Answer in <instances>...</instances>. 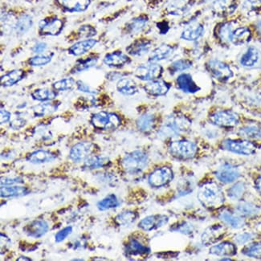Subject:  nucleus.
<instances>
[{"label": "nucleus", "mask_w": 261, "mask_h": 261, "mask_svg": "<svg viewBox=\"0 0 261 261\" xmlns=\"http://www.w3.org/2000/svg\"><path fill=\"white\" fill-rule=\"evenodd\" d=\"M198 200L205 208L215 209L223 205L224 195L219 185L208 182L202 185L199 189Z\"/></svg>", "instance_id": "1"}, {"label": "nucleus", "mask_w": 261, "mask_h": 261, "mask_svg": "<svg viewBox=\"0 0 261 261\" xmlns=\"http://www.w3.org/2000/svg\"><path fill=\"white\" fill-rule=\"evenodd\" d=\"M190 120L184 116H171L161 127L158 135L161 138H175L190 129Z\"/></svg>", "instance_id": "2"}, {"label": "nucleus", "mask_w": 261, "mask_h": 261, "mask_svg": "<svg viewBox=\"0 0 261 261\" xmlns=\"http://www.w3.org/2000/svg\"><path fill=\"white\" fill-rule=\"evenodd\" d=\"M148 164V156L141 150L130 152L124 157L121 161L123 169L130 175H136L144 171Z\"/></svg>", "instance_id": "3"}, {"label": "nucleus", "mask_w": 261, "mask_h": 261, "mask_svg": "<svg viewBox=\"0 0 261 261\" xmlns=\"http://www.w3.org/2000/svg\"><path fill=\"white\" fill-rule=\"evenodd\" d=\"M91 123L101 130H114L121 125V118L116 113L102 111L92 115Z\"/></svg>", "instance_id": "4"}, {"label": "nucleus", "mask_w": 261, "mask_h": 261, "mask_svg": "<svg viewBox=\"0 0 261 261\" xmlns=\"http://www.w3.org/2000/svg\"><path fill=\"white\" fill-rule=\"evenodd\" d=\"M197 146L194 142L187 140L174 141L169 146L171 155L179 160L191 159L197 153Z\"/></svg>", "instance_id": "5"}, {"label": "nucleus", "mask_w": 261, "mask_h": 261, "mask_svg": "<svg viewBox=\"0 0 261 261\" xmlns=\"http://www.w3.org/2000/svg\"><path fill=\"white\" fill-rule=\"evenodd\" d=\"M222 147L227 151L240 155H252L255 154L256 146L253 142L247 140H233L226 139L223 141Z\"/></svg>", "instance_id": "6"}, {"label": "nucleus", "mask_w": 261, "mask_h": 261, "mask_svg": "<svg viewBox=\"0 0 261 261\" xmlns=\"http://www.w3.org/2000/svg\"><path fill=\"white\" fill-rule=\"evenodd\" d=\"M164 73V69L155 62L143 63L137 68L135 75L141 81H151L161 77Z\"/></svg>", "instance_id": "7"}, {"label": "nucleus", "mask_w": 261, "mask_h": 261, "mask_svg": "<svg viewBox=\"0 0 261 261\" xmlns=\"http://www.w3.org/2000/svg\"><path fill=\"white\" fill-rule=\"evenodd\" d=\"M210 121L213 125L223 128H233L240 123L239 116L231 110H220L210 116Z\"/></svg>", "instance_id": "8"}, {"label": "nucleus", "mask_w": 261, "mask_h": 261, "mask_svg": "<svg viewBox=\"0 0 261 261\" xmlns=\"http://www.w3.org/2000/svg\"><path fill=\"white\" fill-rule=\"evenodd\" d=\"M174 179V172L169 167H158L149 175V184L159 188L169 184Z\"/></svg>", "instance_id": "9"}, {"label": "nucleus", "mask_w": 261, "mask_h": 261, "mask_svg": "<svg viewBox=\"0 0 261 261\" xmlns=\"http://www.w3.org/2000/svg\"><path fill=\"white\" fill-rule=\"evenodd\" d=\"M207 70L218 81L226 82L233 77V70L226 63L218 60H211L206 64Z\"/></svg>", "instance_id": "10"}, {"label": "nucleus", "mask_w": 261, "mask_h": 261, "mask_svg": "<svg viewBox=\"0 0 261 261\" xmlns=\"http://www.w3.org/2000/svg\"><path fill=\"white\" fill-rule=\"evenodd\" d=\"M94 150V145L89 142H79L73 146L70 152V158L74 162L85 161Z\"/></svg>", "instance_id": "11"}, {"label": "nucleus", "mask_w": 261, "mask_h": 261, "mask_svg": "<svg viewBox=\"0 0 261 261\" xmlns=\"http://www.w3.org/2000/svg\"><path fill=\"white\" fill-rule=\"evenodd\" d=\"M40 32L43 36H57L63 29V21L57 17L43 19L39 24Z\"/></svg>", "instance_id": "12"}, {"label": "nucleus", "mask_w": 261, "mask_h": 261, "mask_svg": "<svg viewBox=\"0 0 261 261\" xmlns=\"http://www.w3.org/2000/svg\"><path fill=\"white\" fill-rule=\"evenodd\" d=\"M215 175L222 183H232L238 179L240 174L237 167L225 164L219 167V169L215 172Z\"/></svg>", "instance_id": "13"}, {"label": "nucleus", "mask_w": 261, "mask_h": 261, "mask_svg": "<svg viewBox=\"0 0 261 261\" xmlns=\"http://www.w3.org/2000/svg\"><path fill=\"white\" fill-rule=\"evenodd\" d=\"M168 220L169 219L166 215H149L139 222V226L142 230L151 232V231L155 230V229L167 224Z\"/></svg>", "instance_id": "14"}, {"label": "nucleus", "mask_w": 261, "mask_h": 261, "mask_svg": "<svg viewBox=\"0 0 261 261\" xmlns=\"http://www.w3.org/2000/svg\"><path fill=\"white\" fill-rule=\"evenodd\" d=\"M171 88V85L162 80H154L149 81L144 86L145 91L147 94L153 96H161L167 94Z\"/></svg>", "instance_id": "15"}, {"label": "nucleus", "mask_w": 261, "mask_h": 261, "mask_svg": "<svg viewBox=\"0 0 261 261\" xmlns=\"http://www.w3.org/2000/svg\"><path fill=\"white\" fill-rule=\"evenodd\" d=\"M129 61L130 60L129 56L120 51H115V52L106 54L103 60L106 66L111 68H117V69L122 68L127 63H129Z\"/></svg>", "instance_id": "16"}, {"label": "nucleus", "mask_w": 261, "mask_h": 261, "mask_svg": "<svg viewBox=\"0 0 261 261\" xmlns=\"http://www.w3.org/2000/svg\"><path fill=\"white\" fill-rule=\"evenodd\" d=\"M48 229H49V225L46 221L39 219L27 225L24 230L27 236L32 238L38 239L46 234Z\"/></svg>", "instance_id": "17"}, {"label": "nucleus", "mask_w": 261, "mask_h": 261, "mask_svg": "<svg viewBox=\"0 0 261 261\" xmlns=\"http://www.w3.org/2000/svg\"><path fill=\"white\" fill-rule=\"evenodd\" d=\"M151 48L152 43L150 41L139 40L127 47L126 51L130 56L141 57L148 53Z\"/></svg>", "instance_id": "18"}, {"label": "nucleus", "mask_w": 261, "mask_h": 261, "mask_svg": "<svg viewBox=\"0 0 261 261\" xmlns=\"http://www.w3.org/2000/svg\"><path fill=\"white\" fill-rule=\"evenodd\" d=\"M177 85L180 90L186 93H196L200 90L191 76L188 73H183L177 78Z\"/></svg>", "instance_id": "19"}, {"label": "nucleus", "mask_w": 261, "mask_h": 261, "mask_svg": "<svg viewBox=\"0 0 261 261\" xmlns=\"http://www.w3.org/2000/svg\"><path fill=\"white\" fill-rule=\"evenodd\" d=\"M252 39V32L249 28L246 27H240L236 28L231 33L229 42L235 45H243L249 42Z\"/></svg>", "instance_id": "20"}, {"label": "nucleus", "mask_w": 261, "mask_h": 261, "mask_svg": "<svg viewBox=\"0 0 261 261\" xmlns=\"http://www.w3.org/2000/svg\"><path fill=\"white\" fill-rule=\"evenodd\" d=\"M223 226L221 225H213L206 229L202 235V241L206 245L215 244L217 242L223 233Z\"/></svg>", "instance_id": "21"}, {"label": "nucleus", "mask_w": 261, "mask_h": 261, "mask_svg": "<svg viewBox=\"0 0 261 261\" xmlns=\"http://www.w3.org/2000/svg\"><path fill=\"white\" fill-rule=\"evenodd\" d=\"M56 156L48 150H39L29 154L26 157V160L30 164H43L50 162L56 159Z\"/></svg>", "instance_id": "22"}, {"label": "nucleus", "mask_w": 261, "mask_h": 261, "mask_svg": "<svg viewBox=\"0 0 261 261\" xmlns=\"http://www.w3.org/2000/svg\"><path fill=\"white\" fill-rule=\"evenodd\" d=\"M260 58L261 54L257 48L250 47L240 59V63L245 68H254L257 66Z\"/></svg>", "instance_id": "23"}, {"label": "nucleus", "mask_w": 261, "mask_h": 261, "mask_svg": "<svg viewBox=\"0 0 261 261\" xmlns=\"http://www.w3.org/2000/svg\"><path fill=\"white\" fill-rule=\"evenodd\" d=\"M96 44V40L85 39L84 41H78L73 44L69 49V52L74 56H82L91 50Z\"/></svg>", "instance_id": "24"}, {"label": "nucleus", "mask_w": 261, "mask_h": 261, "mask_svg": "<svg viewBox=\"0 0 261 261\" xmlns=\"http://www.w3.org/2000/svg\"><path fill=\"white\" fill-rule=\"evenodd\" d=\"M62 8L72 12H85L91 0H57Z\"/></svg>", "instance_id": "25"}, {"label": "nucleus", "mask_w": 261, "mask_h": 261, "mask_svg": "<svg viewBox=\"0 0 261 261\" xmlns=\"http://www.w3.org/2000/svg\"><path fill=\"white\" fill-rule=\"evenodd\" d=\"M117 89L125 96H133L139 92V88L135 81L128 77H123L117 81Z\"/></svg>", "instance_id": "26"}, {"label": "nucleus", "mask_w": 261, "mask_h": 261, "mask_svg": "<svg viewBox=\"0 0 261 261\" xmlns=\"http://www.w3.org/2000/svg\"><path fill=\"white\" fill-rule=\"evenodd\" d=\"M174 48L168 44H162L161 46L157 47L150 53L149 60L150 62H159L165 60L171 57L173 54Z\"/></svg>", "instance_id": "27"}, {"label": "nucleus", "mask_w": 261, "mask_h": 261, "mask_svg": "<svg viewBox=\"0 0 261 261\" xmlns=\"http://www.w3.org/2000/svg\"><path fill=\"white\" fill-rule=\"evenodd\" d=\"M210 253L218 256H233L236 254V247L230 242H223L210 248Z\"/></svg>", "instance_id": "28"}, {"label": "nucleus", "mask_w": 261, "mask_h": 261, "mask_svg": "<svg viewBox=\"0 0 261 261\" xmlns=\"http://www.w3.org/2000/svg\"><path fill=\"white\" fill-rule=\"evenodd\" d=\"M219 217L225 224L233 227V229H241L245 224L244 219L240 217V215L232 213L229 211H222L219 214Z\"/></svg>", "instance_id": "29"}, {"label": "nucleus", "mask_w": 261, "mask_h": 261, "mask_svg": "<svg viewBox=\"0 0 261 261\" xmlns=\"http://www.w3.org/2000/svg\"><path fill=\"white\" fill-rule=\"evenodd\" d=\"M236 8L235 0H217L214 3V11L219 16H229L234 12Z\"/></svg>", "instance_id": "30"}, {"label": "nucleus", "mask_w": 261, "mask_h": 261, "mask_svg": "<svg viewBox=\"0 0 261 261\" xmlns=\"http://www.w3.org/2000/svg\"><path fill=\"white\" fill-rule=\"evenodd\" d=\"M30 193L28 189L22 186H1V197L2 198H14L25 196Z\"/></svg>", "instance_id": "31"}, {"label": "nucleus", "mask_w": 261, "mask_h": 261, "mask_svg": "<svg viewBox=\"0 0 261 261\" xmlns=\"http://www.w3.org/2000/svg\"><path fill=\"white\" fill-rule=\"evenodd\" d=\"M24 77V72L21 70H15L1 77V85L2 87H11L16 85Z\"/></svg>", "instance_id": "32"}, {"label": "nucleus", "mask_w": 261, "mask_h": 261, "mask_svg": "<svg viewBox=\"0 0 261 261\" xmlns=\"http://www.w3.org/2000/svg\"><path fill=\"white\" fill-rule=\"evenodd\" d=\"M204 26L200 23H196L193 25L186 27L181 35V38L185 41H197L202 36L204 35Z\"/></svg>", "instance_id": "33"}, {"label": "nucleus", "mask_w": 261, "mask_h": 261, "mask_svg": "<svg viewBox=\"0 0 261 261\" xmlns=\"http://www.w3.org/2000/svg\"><path fill=\"white\" fill-rule=\"evenodd\" d=\"M125 252L130 255H144L150 253V249L136 239H131L127 244Z\"/></svg>", "instance_id": "34"}, {"label": "nucleus", "mask_w": 261, "mask_h": 261, "mask_svg": "<svg viewBox=\"0 0 261 261\" xmlns=\"http://www.w3.org/2000/svg\"><path fill=\"white\" fill-rule=\"evenodd\" d=\"M155 125V117L151 113H145L137 120V126L142 132L148 133L154 129Z\"/></svg>", "instance_id": "35"}, {"label": "nucleus", "mask_w": 261, "mask_h": 261, "mask_svg": "<svg viewBox=\"0 0 261 261\" xmlns=\"http://www.w3.org/2000/svg\"><path fill=\"white\" fill-rule=\"evenodd\" d=\"M236 211L241 217H252L259 212V208L252 203L242 202L236 206Z\"/></svg>", "instance_id": "36"}, {"label": "nucleus", "mask_w": 261, "mask_h": 261, "mask_svg": "<svg viewBox=\"0 0 261 261\" xmlns=\"http://www.w3.org/2000/svg\"><path fill=\"white\" fill-rule=\"evenodd\" d=\"M239 135L244 139L259 140L261 139V127L258 125H248L239 130Z\"/></svg>", "instance_id": "37"}, {"label": "nucleus", "mask_w": 261, "mask_h": 261, "mask_svg": "<svg viewBox=\"0 0 261 261\" xmlns=\"http://www.w3.org/2000/svg\"><path fill=\"white\" fill-rule=\"evenodd\" d=\"M57 94L55 91L50 90L48 88H38L31 93L33 99L38 102H48L54 100Z\"/></svg>", "instance_id": "38"}, {"label": "nucleus", "mask_w": 261, "mask_h": 261, "mask_svg": "<svg viewBox=\"0 0 261 261\" xmlns=\"http://www.w3.org/2000/svg\"><path fill=\"white\" fill-rule=\"evenodd\" d=\"M136 219L137 214L135 211H125L116 216L115 222L119 226H126L135 223Z\"/></svg>", "instance_id": "39"}, {"label": "nucleus", "mask_w": 261, "mask_h": 261, "mask_svg": "<svg viewBox=\"0 0 261 261\" xmlns=\"http://www.w3.org/2000/svg\"><path fill=\"white\" fill-rule=\"evenodd\" d=\"M33 21L31 16L24 15V16L19 17L15 24V30L18 35H23L24 33L29 31L32 26Z\"/></svg>", "instance_id": "40"}, {"label": "nucleus", "mask_w": 261, "mask_h": 261, "mask_svg": "<svg viewBox=\"0 0 261 261\" xmlns=\"http://www.w3.org/2000/svg\"><path fill=\"white\" fill-rule=\"evenodd\" d=\"M96 206L100 211H107V210L117 208L119 206V201L115 194H110L106 196V198L98 202Z\"/></svg>", "instance_id": "41"}, {"label": "nucleus", "mask_w": 261, "mask_h": 261, "mask_svg": "<svg viewBox=\"0 0 261 261\" xmlns=\"http://www.w3.org/2000/svg\"><path fill=\"white\" fill-rule=\"evenodd\" d=\"M109 159L101 156H90L85 161V167L88 169H99L107 165Z\"/></svg>", "instance_id": "42"}, {"label": "nucleus", "mask_w": 261, "mask_h": 261, "mask_svg": "<svg viewBox=\"0 0 261 261\" xmlns=\"http://www.w3.org/2000/svg\"><path fill=\"white\" fill-rule=\"evenodd\" d=\"M98 58L95 56L87 58L85 60H79L76 64L75 67L73 68V73H78L81 72L86 71L91 68L94 67L97 63Z\"/></svg>", "instance_id": "43"}, {"label": "nucleus", "mask_w": 261, "mask_h": 261, "mask_svg": "<svg viewBox=\"0 0 261 261\" xmlns=\"http://www.w3.org/2000/svg\"><path fill=\"white\" fill-rule=\"evenodd\" d=\"M246 186L242 182H239L231 186L227 190V195L229 198L233 200H238L242 198L245 193Z\"/></svg>", "instance_id": "44"}, {"label": "nucleus", "mask_w": 261, "mask_h": 261, "mask_svg": "<svg viewBox=\"0 0 261 261\" xmlns=\"http://www.w3.org/2000/svg\"><path fill=\"white\" fill-rule=\"evenodd\" d=\"M75 85H77V83L75 82L74 79L72 77H67V78L61 79L60 81H56L52 86L55 90L64 92V91L71 90L73 87L75 86Z\"/></svg>", "instance_id": "45"}, {"label": "nucleus", "mask_w": 261, "mask_h": 261, "mask_svg": "<svg viewBox=\"0 0 261 261\" xmlns=\"http://www.w3.org/2000/svg\"><path fill=\"white\" fill-rule=\"evenodd\" d=\"M56 110H57V106L52 103H44L33 108V112L37 117H43V116L51 114Z\"/></svg>", "instance_id": "46"}, {"label": "nucleus", "mask_w": 261, "mask_h": 261, "mask_svg": "<svg viewBox=\"0 0 261 261\" xmlns=\"http://www.w3.org/2000/svg\"><path fill=\"white\" fill-rule=\"evenodd\" d=\"M243 254L248 257L261 259V243H255L247 246L243 249Z\"/></svg>", "instance_id": "47"}, {"label": "nucleus", "mask_w": 261, "mask_h": 261, "mask_svg": "<svg viewBox=\"0 0 261 261\" xmlns=\"http://www.w3.org/2000/svg\"><path fill=\"white\" fill-rule=\"evenodd\" d=\"M148 19L144 17H139L133 19L132 21L128 24V30L131 33H138L142 31L146 27Z\"/></svg>", "instance_id": "48"}, {"label": "nucleus", "mask_w": 261, "mask_h": 261, "mask_svg": "<svg viewBox=\"0 0 261 261\" xmlns=\"http://www.w3.org/2000/svg\"><path fill=\"white\" fill-rule=\"evenodd\" d=\"M192 67V62L188 60H179L173 62L170 66L169 70L172 74L185 71Z\"/></svg>", "instance_id": "49"}, {"label": "nucleus", "mask_w": 261, "mask_h": 261, "mask_svg": "<svg viewBox=\"0 0 261 261\" xmlns=\"http://www.w3.org/2000/svg\"><path fill=\"white\" fill-rule=\"evenodd\" d=\"M52 55H41L38 54L37 56H34L29 60V63L34 67H41L50 63L52 61Z\"/></svg>", "instance_id": "50"}, {"label": "nucleus", "mask_w": 261, "mask_h": 261, "mask_svg": "<svg viewBox=\"0 0 261 261\" xmlns=\"http://www.w3.org/2000/svg\"><path fill=\"white\" fill-rule=\"evenodd\" d=\"M233 31V24L231 23H223L218 27L217 35L221 41L229 42L231 33Z\"/></svg>", "instance_id": "51"}, {"label": "nucleus", "mask_w": 261, "mask_h": 261, "mask_svg": "<svg viewBox=\"0 0 261 261\" xmlns=\"http://www.w3.org/2000/svg\"><path fill=\"white\" fill-rule=\"evenodd\" d=\"M78 34L81 38L89 39L90 37L96 35V31L94 27H91L89 25H85L80 27Z\"/></svg>", "instance_id": "52"}, {"label": "nucleus", "mask_w": 261, "mask_h": 261, "mask_svg": "<svg viewBox=\"0 0 261 261\" xmlns=\"http://www.w3.org/2000/svg\"><path fill=\"white\" fill-rule=\"evenodd\" d=\"M73 233V227L71 226H66L62 230L59 231L55 236V240L56 243L63 242V240H66L68 238V236H70Z\"/></svg>", "instance_id": "53"}, {"label": "nucleus", "mask_w": 261, "mask_h": 261, "mask_svg": "<svg viewBox=\"0 0 261 261\" xmlns=\"http://www.w3.org/2000/svg\"><path fill=\"white\" fill-rule=\"evenodd\" d=\"M77 89L84 93H88V94L95 95L97 93L96 90L91 88L89 85H87L86 83L82 81H78L77 82Z\"/></svg>", "instance_id": "54"}, {"label": "nucleus", "mask_w": 261, "mask_h": 261, "mask_svg": "<svg viewBox=\"0 0 261 261\" xmlns=\"http://www.w3.org/2000/svg\"><path fill=\"white\" fill-rule=\"evenodd\" d=\"M254 235L252 233H243V234L238 235L236 236L235 240L236 242L239 244H244L246 243L249 242L251 240H253Z\"/></svg>", "instance_id": "55"}, {"label": "nucleus", "mask_w": 261, "mask_h": 261, "mask_svg": "<svg viewBox=\"0 0 261 261\" xmlns=\"http://www.w3.org/2000/svg\"><path fill=\"white\" fill-rule=\"evenodd\" d=\"M23 183V180L19 178H2L1 179V186H12L15 184H22Z\"/></svg>", "instance_id": "56"}, {"label": "nucleus", "mask_w": 261, "mask_h": 261, "mask_svg": "<svg viewBox=\"0 0 261 261\" xmlns=\"http://www.w3.org/2000/svg\"><path fill=\"white\" fill-rule=\"evenodd\" d=\"M174 230L177 231L179 233H183V234H190L193 232V226L189 223H184L177 226V227L174 229Z\"/></svg>", "instance_id": "57"}, {"label": "nucleus", "mask_w": 261, "mask_h": 261, "mask_svg": "<svg viewBox=\"0 0 261 261\" xmlns=\"http://www.w3.org/2000/svg\"><path fill=\"white\" fill-rule=\"evenodd\" d=\"M26 124L25 120L23 119L21 117H17L16 119H14L13 121L11 122L10 125L14 129H21L22 127L24 126Z\"/></svg>", "instance_id": "58"}, {"label": "nucleus", "mask_w": 261, "mask_h": 261, "mask_svg": "<svg viewBox=\"0 0 261 261\" xmlns=\"http://www.w3.org/2000/svg\"><path fill=\"white\" fill-rule=\"evenodd\" d=\"M47 48V44L44 42H38L33 46L32 51L34 53L41 54L45 52Z\"/></svg>", "instance_id": "59"}, {"label": "nucleus", "mask_w": 261, "mask_h": 261, "mask_svg": "<svg viewBox=\"0 0 261 261\" xmlns=\"http://www.w3.org/2000/svg\"><path fill=\"white\" fill-rule=\"evenodd\" d=\"M0 115H1V124H4V123L8 122L11 119V117H12V114L10 112H8V110H4L2 109L1 110V112H0Z\"/></svg>", "instance_id": "60"}, {"label": "nucleus", "mask_w": 261, "mask_h": 261, "mask_svg": "<svg viewBox=\"0 0 261 261\" xmlns=\"http://www.w3.org/2000/svg\"><path fill=\"white\" fill-rule=\"evenodd\" d=\"M255 189L257 190L258 193L261 195V177H259L255 183Z\"/></svg>", "instance_id": "61"}, {"label": "nucleus", "mask_w": 261, "mask_h": 261, "mask_svg": "<svg viewBox=\"0 0 261 261\" xmlns=\"http://www.w3.org/2000/svg\"><path fill=\"white\" fill-rule=\"evenodd\" d=\"M17 260H30L29 258H25V256H21V257L19 258Z\"/></svg>", "instance_id": "62"}, {"label": "nucleus", "mask_w": 261, "mask_h": 261, "mask_svg": "<svg viewBox=\"0 0 261 261\" xmlns=\"http://www.w3.org/2000/svg\"><path fill=\"white\" fill-rule=\"evenodd\" d=\"M257 29L259 32L261 34V21L257 23Z\"/></svg>", "instance_id": "63"}, {"label": "nucleus", "mask_w": 261, "mask_h": 261, "mask_svg": "<svg viewBox=\"0 0 261 261\" xmlns=\"http://www.w3.org/2000/svg\"><path fill=\"white\" fill-rule=\"evenodd\" d=\"M73 260H84L83 259H73Z\"/></svg>", "instance_id": "64"}]
</instances>
